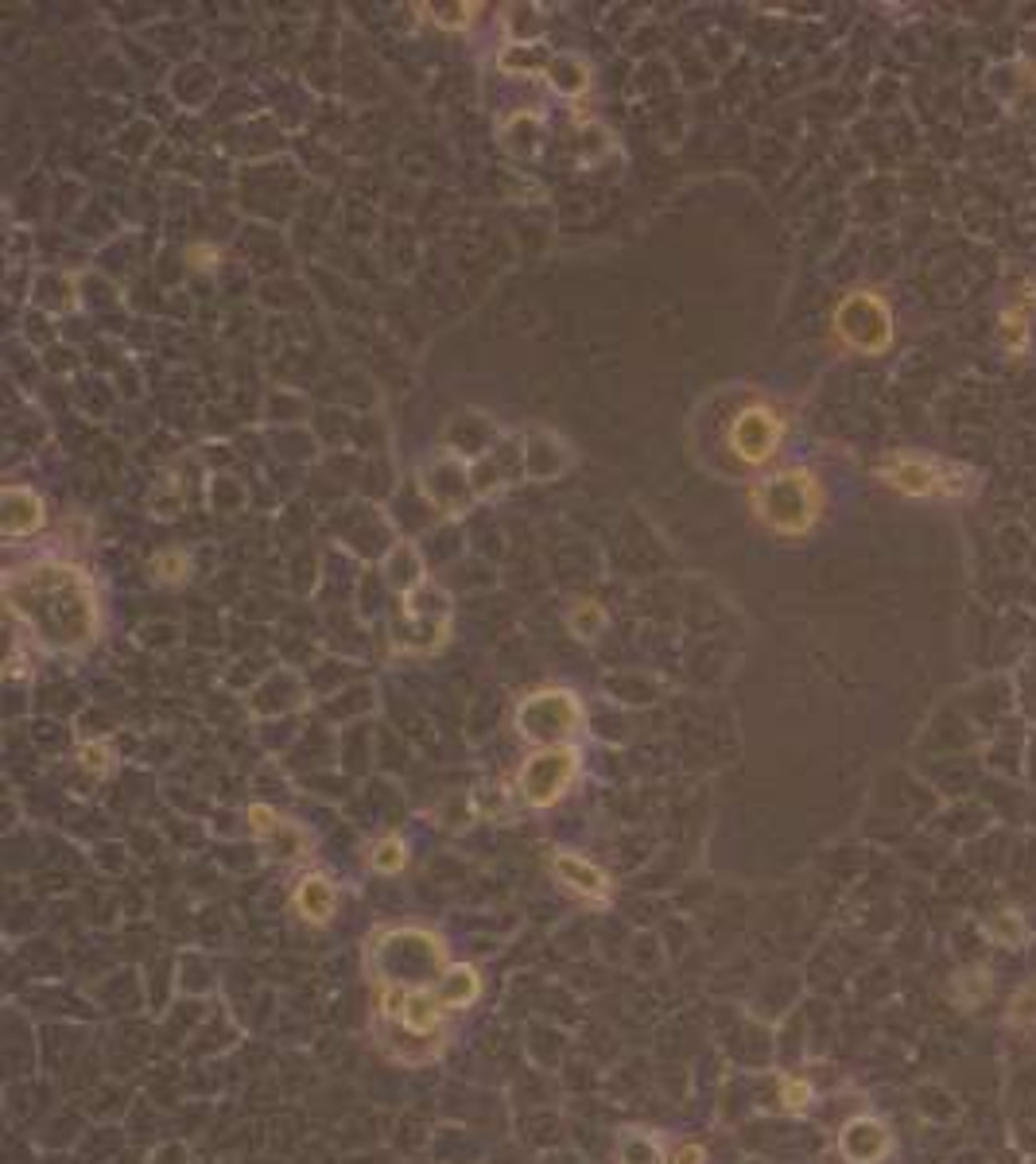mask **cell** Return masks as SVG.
I'll use <instances>...</instances> for the list:
<instances>
[{
	"label": "cell",
	"mask_w": 1036,
	"mask_h": 1164,
	"mask_svg": "<svg viewBox=\"0 0 1036 1164\" xmlns=\"http://www.w3.org/2000/svg\"><path fill=\"white\" fill-rule=\"evenodd\" d=\"M12 622L47 652H86L101 633L94 578L66 560H32L4 575Z\"/></svg>",
	"instance_id": "cell-1"
},
{
	"label": "cell",
	"mask_w": 1036,
	"mask_h": 1164,
	"mask_svg": "<svg viewBox=\"0 0 1036 1164\" xmlns=\"http://www.w3.org/2000/svg\"><path fill=\"white\" fill-rule=\"evenodd\" d=\"M447 967V940L435 928L400 924L369 935L373 987H435Z\"/></svg>",
	"instance_id": "cell-2"
},
{
	"label": "cell",
	"mask_w": 1036,
	"mask_h": 1164,
	"mask_svg": "<svg viewBox=\"0 0 1036 1164\" xmlns=\"http://www.w3.org/2000/svg\"><path fill=\"white\" fill-rule=\"evenodd\" d=\"M874 474L886 489L913 501H971L983 489V474L975 466L924 451H889Z\"/></svg>",
	"instance_id": "cell-3"
},
{
	"label": "cell",
	"mask_w": 1036,
	"mask_h": 1164,
	"mask_svg": "<svg viewBox=\"0 0 1036 1164\" xmlns=\"http://www.w3.org/2000/svg\"><path fill=\"white\" fill-rule=\"evenodd\" d=\"M749 509L772 536L800 540V536L812 532V528L819 525V516H824V486H819V478H815L812 470H804V466L765 474V478L753 481Z\"/></svg>",
	"instance_id": "cell-4"
},
{
	"label": "cell",
	"mask_w": 1036,
	"mask_h": 1164,
	"mask_svg": "<svg viewBox=\"0 0 1036 1164\" xmlns=\"http://www.w3.org/2000/svg\"><path fill=\"white\" fill-rule=\"evenodd\" d=\"M377 990V1021H381V1044L389 1049L392 1040H404V1064H419L412 1044H424L427 1052H443V1025L447 1005L439 1002L435 987H373Z\"/></svg>",
	"instance_id": "cell-5"
},
{
	"label": "cell",
	"mask_w": 1036,
	"mask_h": 1164,
	"mask_svg": "<svg viewBox=\"0 0 1036 1164\" xmlns=\"http://www.w3.org/2000/svg\"><path fill=\"white\" fill-rule=\"evenodd\" d=\"M831 330L834 339L851 354L877 357L886 354L897 339V319L889 299L877 287H854L846 292L831 311Z\"/></svg>",
	"instance_id": "cell-6"
},
{
	"label": "cell",
	"mask_w": 1036,
	"mask_h": 1164,
	"mask_svg": "<svg viewBox=\"0 0 1036 1164\" xmlns=\"http://www.w3.org/2000/svg\"><path fill=\"white\" fill-rule=\"evenodd\" d=\"M586 711L571 687H540V691L524 695L513 711V726L528 746H563V742L583 726Z\"/></svg>",
	"instance_id": "cell-7"
},
{
	"label": "cell",
	"mask_w": 1036,
	"mask_h": 1164,
	"mask_svg": "<svg viewBox=\"0 0 1036 1164\" xmlns=\"http://www.w3.org/2000/svg\"><path fill=\"white\" fill-rule=\"evenodd\" d=\"M578 773H583V753L571 742L532 749L516 769V796L532 811H548L575 788Z\"/></svg>",
	"instance_id": "cell-8"
},
{
	"label": "cell",
	"mask_w": 1036,
	"mask_h": 1164,
	"mask_svg": "<svg viewBox=\"0 0 1036 1164\" xmlns=\"http://www.w3.org/2000/svg\"><path fill=\"white\" fill-rule=\"evenodd\" d=\"M451 595L439 587H419L400 598L392 614V640L404 652H435L451 633Z\"/></svg>",
	"instance_id": "cell-9"
},
{
	"label": "cell",
	"mask_w": 1036,
	"mask_h": 1164,
	"mask_svg": "<svg viewBox=\"0 0 1036 1164\" xmlns=\"http://www.w3.org/2000/svg\"><path fill=\"white\" fill-rule=\"evenodd\" d=\"M784 431H789V424L772 404H749V408H742L730 419L727 443L734 458H742L745 466H765L777 458Z\"/></svg>",
	"instance_id": "cell-10"
},
{
	"label": "cell",
	"mask_w": 1036,
	"mask_h": 1164,
	"mask_svg": "<svg viewBox=\"0 0 1036 1164\" xmlns=\"http://www.w3.org/2000/svg\"><path fill=\"white\" fill-rule=\"evenodd\" d=\"M548 870H551V878H556L568 893H575V897L590 900V905H610V897H613L610 873H606L598 862H590V858H583V854L551 850Z\"/></svg>",
	"instance_id": "cell-11"
},
{
	"label": "cell",
	"mask_w": 1036,
	"mask_h": 1164,
	"mask_svg": "<svg viewBox=\"0 0 1036 1164\" xmlns=\"http://www.w3.org/2000/svg\"><path fill=\"white\" fill-rule=\"evenodd\" d=\"M338 905H342V893H338L334 878L322 870H307L292 890V912L300 916L303 924L310 928H327L334 924Z\"/></svg>",
	"instance_id": "cell-12"
},
{
	"label": "cell",
	"mask_w": 1036,
	"mask_h": 1164,
	"mask_svg": "<svg viewBox=\"0 0 1036 1164\" xmlns=\"http://www.w3.org/2000/svg\"><path fill=\"white\" fill-rule=\"evenodd\" d=\"M1033 319H1036V280H1021L1017 295L998 311V334L1001 346L1013 357H1025L1028 342H1033Z\"/></svg>",
	"instance_id": "cell-13"
},
{
	"label": "cell",
	"mask_w": 1036,
	"mask_h": 1164,
	"mask_svg": "<svg viewBox=\"0 0 1036 1164\" xmlns=\"http://www.w3.org/2000/svg\"><path fill=\"white\" fill-rule=\"evenodd\" d=\"M889 1145H893V1138H889V1126L886 1122H877V1118H854L842 1126L839 1134V1153L846 1164H877V1161H886Z\"/></svg>",
	"instance_id": "cell-14"
},
{
	"label": "cell",
	"mask_w": 1036,
	"mask_h": 1164,
	"mask_svg": "<svg viewBox=\"0 0 1036 1164\" xmlns=\"http://www.w3.org/2000/svg\"><path fill=\"white\" fill-rule=\"evenodd\" d=\"M47 525V509L39 493L24 486L0 489V532L4 536H32Z\"/></svg>",
	"instance_id": "cell-15"
},
{
	"label": "cell",
	"mask_w": 1036,
	"mask_h": 1164,
	"mask_svg": "<svg viewBox=\"0 0 1036 1164\" xmlns=\"http://www.w3.org/2000/svg\"><path fill=\"white\" fill-rule=\"evenodd\" d=\"M482 990H486V978H482V970L474 967V963H451V967L443 970V978L435 982V994H439V1002L447 1005V1014H462V1009H470V1005L482 997Z\"/></svg>",
	"instance_id": "cell-16"
},
{
	"label": "cell",
	"mask_w": 1036,
	"mask_h": 1164,
	"mask_svg": "<svg viewBox=\"0 0 1036 1164\" xmlns=\"http://www.w3.org/2000/svg\"><path fill=\"white\" fill-rule=\"evenodd\" d=\"M407 862H412V854H407V843L400 835H381L377 843H369V850H365V866H369L373 873H385V878L404 873Z\"/></svg>",
	"instance_id": "cell-17"
},
{
	"label": "cell",
	"mask_w": 1036,
	"mask_h": 1164,
	"mask_svg": "<svg viewBox=\"0 0 1036 1164\" xmlns=\"http://www.w3.org/2000/svg\"><path fill=\"white\" fill-rule=\"evenodd\" d=\"M544 74H548V82L559 89V94H583V89L590 86V66H586L583 59H571V54L551 59Z\"/></svg>",
	"instance_id": "cell-18"
},
{
	"label": "cell",
	"mask_w": 1036,
	"mask_h": 1164,
	"mask_svg": "<svg viewBox=\"0 0 1036 1164\" xmlns=\"http://www.w3.org/2000/svg\"><path fill=\"white\" fill-rule=\"evenodd\" d=\"M618 1161L621 1164H665V1153L656 1149V1141L648 1138V1134L630 1129V1134H621V1141H618Z\"/></svg>",
	"instance_id": "cell-19"
},
{
	"label": "cell",
	"mask_w": 1036,
	"mask_h": 1164,
	"mask_svg": "<svg viewBox=\"0 0 1036 1164\" xmlns=\"http://www.w3.org/2000/svg\"><path fill=\"white\" fill-rule=\"evenodd\" d=\"M419 12H431L435 24L447 27V32H462V27L474 24L482 4H466V0H459V4H419Z\"/></svg>",
	"instance_id": "cell-20"
},
{
	"label": "cell",
	"mask_w": 1036,
	"mask_h": 1164,
	"mask_svg": "<svg viewBox=\"0 0 1036 1164\" xmlns=\"http://www.w3.org/2000/svg\"><path fill=\"white\" fill-rule=\"evenodd\" d=\"M245 819H248V831L257 838H280L292 826V819H284L276 808H268V804H248Z\"/></svg>",
	"instance_id": "cell-21"
},
{
	"label": "cell",
	"mask_w": 1036,
	"mask_h": 1164,
	"mask_svg": "<svg viewBox=\"0 0 1036 1164\" xmlns=\"http://www.w3.org/2000/svg\"><path fill=\"white\" fill-rule=\"evenodd\" d=\"M955 997L963 1005H983L990 997V970L975 967V970H959L955 975Z\"/></svg>",
	"instance_id": "cell-22"
},
{
	"label": "cell",
	"mask_w": 1036,
	"mask_h": 1164,
	"mask_svg": "<svg viewBox=\"0 0 1036 1164\" xmlns=\"http://www.w3.org/2000/svg\"><path fill=\"white\" fill-rule=\"evenodd\" d=\"M113 746L109 742H86V746L78 749V764H82V773H89L94 781H101V776L113 773Z\"/></svg>",
	"instance_id": "cell-23"
},
{
	"label": "cell",
	"mask_w": 1036,
	"mask_h": 1164,
	"mask_svg": "<svg viewBox=\"0 0 1036 1164\" xmlns=\"http://www.w3.org/2000/svg\"><path fill=\"white\" fill-rule=\"evenodd\" d=\"M602 625H606V614H602V605H598V602H578L575 605V614H571V629H575L583 640H590L594 633L602 629Z\"/></svg>",
	"instance_id": "cell-24"
},
{
	"label": "cell",
	"mask_w": 1036,
	"mask_h": 1164,
	"mask_svg": "<svg viewBox=\"0 0 1036 1164\" xmlns=\"http://www.w3.org/2000/svg\"><path fill=\"white\" fill-rule=\"evenodd\" d=\"M186 571H191L186 551H160V555L151 560V575H160L163 583H179V578H186Z\"/></svg>",
	"instance_id": "cell-25"
},
{
	"label": "cell",
	"mask_w": 1036,
	"mask_h": 1164,
	"mask_svg": "<svg viewBox=\"0 0 1036 1164\" xmlns=\"http://www.w3.org/2000/svg\"><path fill=\"white\" fill-rule=\"evenodd\" d=\"M1010 1025H1017V1029H1028V1025H1036V987H1021L1017 994H1013V1002H1010Z\"/></svg>",
	"instance_id": "cell-26"
},
{
	"label": "cell",
	"mask_w": 1036,
	"mask_h": 1164,
	"mask_svg": "<svg viewBox=\"0 0 1036 1164\" xmlns=\"http://www.w3.org/2000/svg\"><path fill=\"white\" fill-rule=\"evenodd\" d=\"M780 1102H784V1111H807V1102H812V1083H807V1079H796V1076H784L780 1079Z\"/></svg>",
	"instance_id": "cell-27"
},
{
	"label": "cell",
	"mask_w": 1036,
	"mask_h": 1164,
	"mask_svg": "<svg viewBox=\"0 0 1036 1164\" xmlns=\"http://www.w3.org/2000/svg\"><path fill=\"white\" fill-rule=\"evenodd\" d=\"M665 1164H707V1145H699V1141H683V1145L668 1149Z\"/></svg>",
	"instance_id": "cell-28"
},
{
	"label": "cell",
	"mask_w": 1036,
	"mask_h": 1164,
	"mask_svg": "<svg viewBox=\"0 0 1036 1164\" xmlns=\"http://www.w3.org/2000/svg\"><path fill=\"white\" fill-rule=\"evenodd\" d=\"M990 932L998 935V940H1013V943H1021V940H1025V928H1021V916H1017V912L998 916V920H994V924H990Z\"/></svg>",
	"instance_id": "cell-29"
}]
</instances>
